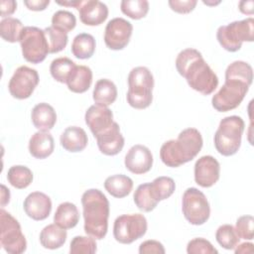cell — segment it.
<instances>
[{
	"label": "cell",
	"instance_id": "obj_23",
	"mask_svg": "<svg viewBox=\"0 0 254 254\" xmlns=\"http://www.w3.org/2000/svg\"><path fill=\"white\" fill-rule=\"evenodd\" d=\"M92 71L86 65H76L66 80L68 89L74 93H83L90 87Z\"/></svg>",
	"mask_w": 254,
	"mask_h": 254
},
{
	"label": "cell",
	"instance_id": "obj_31",
	"mask_svg": "<svg viewBox=\"0 0 254 254\" xmlns=\"http://www.w3.org/2000/svg\"><path fill=\"white\" fill-rule=\"evenodd\" d=\"M23 29L24 27L22 22L19 19L13 17L4 18L0 22L1 38L9 43L20 42Z\"/></svg>",
	"mask_w": 254,
	"mask_h": 254
},
{
	"label": "cell",
	"instance_id": "obj_13",
	"mask_svg": "<svg viewBox=\"0 0 254 254\" xmlns=\"http://www.w3.org/2000/svg\"><path fill=\"white\" fill-rule=\"evenodd\" d=\"M132 24L123 18H114L110 20L104 31L105 45L113 51L123 50L129 43L132 36Z\"/></svg>",
	"mask_w": 254,
	"mask_h": 254
},
{
	"label": "cell",
	"instance_id": "obj_18",
	"mask_svg": "<svg viewBox=\"0 0 254 254\" xmlns=\"http://www.w3.org/2000/svg\"><path fill=\"white\" fill-rule=\"evenodd\" d=\"M26 214L34 220H44L52 211L50 196L41 191H33L27 195L23 204Z\"/></svg>",
	"mask_w": 254,
	"mask_h": 254
},
{
	"label": "cell",
	"instance_id": "obj_43",
	"mask_svg": "<svg viewBox=\"0 0 254 254\" xmlns=\"http://www.w3.org/2000/svg\"><path fill=\"white\" fill-rule=\"evenodd\" d=\"M166 252L163 244L157 240H146L139 246L140 254H164Z\"/></svg>",
	"mask_w": 254,
	"mask_h": 254
},
{
	"label": "cell",
	"instance_id": "obj_32",
	"mask_svg": "<svg viewBox=\"0 0 254 254\" xmlns=\"http://www.w3.org/2000/svg\"><path fill=\"white\" fill-rule=\"evenodd\" d=\"M133 198L136 206L140 210L145 212L152 211L159 203V201L155 199V197L151 192L150 183H146L138 186V188L134 192Z\"/></svg>",
	"mask_w": 254,
	"mask_h": 254
},
{
	"label": "cell",
	"instance_id": "obj_4",
	"mask_svg": "<svg viewBox=\"0 0 254 254\" xmlns=\"http://www.w3.org/2000/svg\"><path fill=\"white\" fill-rule=\"evenodd\" d=\"M154 77L146 66H136L128 74L127 102L135 109H145L153 101Z\"/></svg>",
	"mask_w": 254,
	"mask_h": 254
},
{
	"label": "cell",
	"instance_id": "obj_10",
	"mask_svg": "<svg viewBox=\"0 0 254 254\" xmlns=\"http://www.w3.org/2000/svg\"><path fill=\"white\" fill-rule=\"evenodd\" d=\"M147 219L143 214H122L114 221L113 235L117 242L130 244L143 237L147 232Z\"/></svg>",
	"mask_w": 254,
	"mask_h": 254
},
{
	"label": "cell",
	"instance_id": "obj_37",
	"mask_svg": "<svg viewBox=\"0 0 254 254\" xmlns=\"http://www.w3.org/2000/svg\"><path fill=\"white\" fill-rule=\"evenodd\" d=\"M44 32L46 35L50 54L59 53L66 47L67 41H68V37L66 33L60 31L52 26L45 28Z\"/></svg>",
	"mask_w": 254,
	"mask_h": 254
},
{
	"label": "cell",
	"instance_id": "obj_44",
	"mask_svg": "<svg viewBox=\"0 0 254 254\" xmlns=\"http://www.w3.org/2000/svg\"><path fill=\"white\" fill-rule=\"evenodd\" d=\"M1 7V17L8 18V16L12 15L17 9V2L14 0H1L0 1Z\"/></svg>",
	"mask_w": 254,
	"mask_h": 254
},
{
	"label": "cell",
	"instance_id": "obj_3",
	"mask_svg": "<svg viewBox=\"0 0 254 254\" xmlns=\"http://www.w3.org/2000/svg\"><path fill=\"white\" fill-rule=\"evenodd\" d=\"M81 204L85 233L95 239H103L108 230L110 211L107 197L101 190L90 189L83 192Z\"/></svg>",
	"mask_w": 254,
	"mask_h": 254
},
{
	"label": "cell",
	"instance_id": "obj_46",
	"mask_svg": "<svg viewBox=\"0 0 254 254\" xmlns=\"http://www.w3.org/2000/svg\"><path fill=\"white\" fill-rule=\"evenodd\" d=\"M239 10L241 13L246 14V15H252L253 14V7H254V2L252 0L249 1H240L239 4Z\"/></svg>",
	"mask_w": 254,
	"mask_h": 254
},
{
	"label": "cell",
	"instance_id": "obj_28",
	"mask_svg": "<svg viewBox=\"0 0 254 254\" xmlns=\"http://www.w3.org/2000/svg\"><path fill=\"white\" fill-rule=\"evenodd\" d=\"M95 52V40L92 35L81 33L73 38L71 44L72 55L79 60H87Z\"/></svg>",
	"mask_w": 254,
	"mask_h": 254
},
{
	"label": "cell",
	"instance_id": "obj_12",
	"mask_svg": "<svg viewBox=\"0 0 254 254\" xmlns=\"http://www.w3.org/2000/svg\"><path fill=\"white\" fill-rule=\"evenodd\" d=\"M39 80V73L35 68L21 65L14 71L9 80V92L14 98L26 99L32 95Z\"/></svg>",
	"mask_w": 254,
	"mask_h": 254
},
{
	"label": "cell",
	"instance_id": "obj_17",
	"mask_svg": "<svg viewBox=\"0 0 254 254\" xmlns=\"http://www.w3.org/2000/svg\"><path fill=\"white\" fill-rule=\"evenodd\" d=\"M84 119L94 137L109 128L114 122L112 111L107 106L96 103L86 110Z\"/></svg>",
	"mask_w": 254,
	"mask_h": 254
},
{
	"label": "cell",
	"instance_id": "obj_6",
	"mask_svg": "<svg viewBox=\"0 0 254 254\" xmlns=\"http://www.w3.org/2000/svg\"><path fill=\"white\" fill-rule=\"evenodd\" d=\"M253 35L254 20L252 17L220 26L216 32V38L220 46L231 53L239 51L243 42H253Z\"/></svg>",
	"mask_w": 254,
	"mask_h": 254
},
{
	"label": "cell",
	"instance_id": "obj_42",
	"mask_svg": "<svg viewBox=\"0 0 254 254\" xmlns=\"http://www.w3.org/2000/svg\"><path fill=\"white\" fill-rule=\"evenodd\" d=\"M168 3L173 11L180 14H188L195 8L197 1L196 0H183V1L170 0Z\"/></svg>",
	"mask_w": 254,
	"mask_h": 254
},
{
	"label": "cell",
	"instance_id": "obj_34",
	"mask_svg": "<svg viewBox=\"0 0 254 254\" xmlns=\"http://www.w3.org/2000/svg\"><path fill=\"white\" fill-rule=\"evenodd\" d=\"M150 190L158 201L169 198L176 190L175 181L170 177H158L150 183Z\"/></svg>",
	"mask_w": 254,
	"mask_h": 254
},
{
	"label": "cell",
	"instance_id": "obj_16",
	"mask_svg": "<svg viewBox=\"0 0 254 254\" xmlns=\"http://www.w3.org/2000/svg\"><path fill=\"white\" fill-rule=\"evenodd\" d=\"M99 151L106 156H114L120 153L124 147V137L120 132L117 122L95 136Z\"/></svg>",
	"mask_w": 254,
	"mask_h": 254
},
{
	"label": "cell",
	"instance_id": "obj_41",
	"mask_svg": "<svg viewBox=\"0 0 254 254\" xmlns=\"http://www.w3.org/2000/svg\"><path fill=\"white\" fill-rule=\"evenodd\" d=\"M187 252L189 254H216L218 251L208 240L198 237L191 239L188 243Z\"/></svg>",
	"mask_w": 254,
	"mask_h": 254
},
{
	"label": "cell",
	"instance_id": "obj_20",
	"mask_svg": "<svg viewBox=\"0 0 254 254\" xmlns=\"http://www.w3.org/2000/svg\"><path fill=\"white\" fill-rule=\"evenodd\" d=\"M55 149V141L49 131H38L29 141V152L36 159H46L52 155Z\"/></svg>",
	"mask_w": 254,
	"mask_h": 254
},
{
	"label": "cell",
	"instance_id": "obj_45",
	"mask_svg": "<svg viewBox=\"0 0 254 254\" xmlns=\"http://www.w3.org/2000/svg\"><path fill=\"white\" fill-rule=\"evenodd\" d=\"M24 4L29 10L43 11L49 6L50 0H26Z\"/></svg>",
	"mask_w": 254,
	"mask_h": 254
},
{
	"label": "cell",
	"instance_id": "obj_39",
	"mask_svg": "<svg viewBox=\"0 0 254 254\" xmlns=\"http://www.w3.org/2000/svg\"><path fill=\"white\" fill-rule=\"evenodd\" d=\"M76 18L75 16L66 10H59L52 17V27L68 33L75 28Z\"/></svg>",
	"mask_w": 254,
	"mask_h": 254
},
{
	"label": "cell",
	"instance_id": "obj_49",
	"mask_svg": "<svg viewBox=\"0 0 254 254\" xmlns=\"http://www.w3.org/2000/svg\"><path fill=\"white\" fill-rule=\"evenodd\" d=\"M82 0H74V1H57V4L62 5V6H67V7H73L78 10V8L82 4Z\"/></svg>",
	"mask_w": 254,
	"mask_h": 254
},
{
	"label": "cell",
	"instance_id": "obj_14",
	"mask_svg": "<svg viewBox=\"0 0 254 254\" xmlns=\"http://www.w3.org/2000/svg\"><path fill=\"white\" fill-rule=\"evenodd\" d=\"M220 176L218 161L209 155L200 157L194 164V181L202 188H210L216 184Z\"/></svg>",
	"mask_w": 254,
	"mask_h": 254
},
{
	"label": "cell",
	"instance_id": "obj_8",
	"mask_svg": "<svg viewBox=\"0 0 254 254\" xmlns=\"http://www.w3.org/2000/svg\"><path fill=\"white\" fill-rule=\"evenodd\" d=\"M20 45L23 58L32 64L42 63L50 54L45 32L38 27H24Z\"/></svg>",
	"mask_w": 254,
	"mask_h": 254
},
{
	"label": "cell",
	"instance_id": "obj_40",
	"mask_svg": "<svg viewBox=\"0 0 254 254\" xmlns=\"http://www.w3.org/2000/svg\"><path fill=\"white\" fill-rule=\"evenodd\" d=\"M254 218L252 215H242L236 220L235 230L238 236L245 240H252L254 236Z\"/></svg>",
	"mask_w": 254,
	"mask_h": 254
},
{
	"label": "cell",
	"instance_id": "obj_15",
	"mask_svg": "<svg viewBox=\"0 0 254 254\" xmlns=\"http://www.w3.org/2000/svg\"><path fill=\"white\" fill-rule=\"evenodd\" d=\"M125 167L135 175L148 173L153 166V155L144 145H134L127 152L124 160Z\"/></svg>",
	"mask_w": 254,
	"mask_h": 254
},
{
	"label": "cell",
	"instance_id": "obj_38",
	"mask_svg": "<svg viewBox=\"0 0 254 254\" xmlns=\"http://www.w3.org/2000/svg\"><path fill=\"white\" fill-rule=\"evenodd\" d=\"M97 250L95 239L88 236H75L70 241V254H93Z\"/></svg>",
	"mask_w": 254,
	"mask_h": 254
},
{
	"label": "cell",
	"instance_id": "obj_47",
	"mask_svg": "<svg viewBox=\"0 0 254 254\" xmlns=\"http://www.w3.org/2000/svg\"><path fill=\"white\" fill-rule=\"evenodd\" d=\"M234 252L238 253H252L253 252V244L250 242H244L241 244H237L234 248Z\"/></svg>",
	"mask_w": 254,
	"mask_h": 254
},
{
	"label": "cell",
	"instance_id": "obj_2",
	"mask_svg": "<svg viewBox=\"0 0 254 254\" xmlns=\"http://www.w3.org/2000/svg\"><path fill=\"white\" fill-rule=\"evenodd\" d=\"M203 140L195 128L184 129L178 138L166 141L160 149L162 162L171 168H178L192 159L200 152Z\"/></svg>",
	"mask_w": 254,
	"mask_h": 254
},
{
	"label": "cell",
	"instance_id": "obj_5",
	"mask_svg": "<svg viewBox=\"0 0 254 254\" xmlns=\"http://www.w3.org/2000/svg\"><path fill=\"white\" fill-rule=\"evenodd\" d=\"M244 128L245 123L240 116L231 115L221 119L214 134L216 151L225 157L236 154L241 145Z\"/></svg>",
	"mask_w": 254,
	"mask_h": 254
},
{
	"label": "cell",
	"instance_id": "obj_25",
	"mask_svg": "<svg viewBox=\"0 0 254 254\" xmlns=\"http://www.w3.org/2000/svg\"><path fill=\"white\" fill-rule=\"evenodd\" d=\"M79 220V212L74 203L62 202L54 215V222L64 229L73 228Z\"/></svg>",
	"mask_w": 254,
	"mask_h": 254
},
{
	"label": "cell",
	"instance_id": "obj_7",
	"mask_svg": "<svg viewBox=\"0 0 254 254\" xmlns=\"http://www.w3.org/2000/svg\"><path fill=\"white\" fill-rule=\"evenodd\" d=\"M0 244L9 254H21L26 251L27 241L22 232L21 225L11 213L0 210Z\"/></svg>",
	"mask_w": 254,
	"mask_h": 254
},
{
	"label": "cell",
	"instance_id": "obj_33",
	"mask_svg": "<svg viewBox=\"0 0 254 254\" xmlns=\"http://www.w3.org/2000/svg\"><path fill=\"white\" fill-rule=\"evenodd\" d=\"M76 66L75 63L68 58L61 57L55 59L50 65V72L52 76L59 82L65 83L71 71Z\"/></svg>",
	"mask_w": 254,
	"mask_h": 254
},
{
	"label": "cell",
	"instance_id": "obj_11",
	"mask_svg": "<svg viewBox=\"0 0 254 254\" xmlns=\"http://www.w3.org/2000/svg\"><path fill=\"white\" fill-rule=\"evenodd\" d=\"M249 85L235 79H225L221 88L212 96V107L219 112L235 109L248 92Z\"/></svg>",
	"mask_w": 254,
	"mask_h": 254
},
{
	"label": "cell",
	"instance_id": "obj_48",
	"mask_svg": "<svg viewBox=\"0 0 254 254\" xmlns=\"http://www.w3.org/2000/svg\"><path fill=\"white\" fill-rule=\"evenodd\" d=\"M1 206H5L9 200H10V191L9 190L4 186V185H1Z\"/></svg>",
	"mask_w": 254,
	"mask_h": 254
},
{
	"label": "cell",
	"instance_id": "obj_35",
	"mask_svg": "<svg viewBox=\"0 0 254 254\" xmlns=\"http://www.w3.org/2000/svg\"><path fill=\"white\" fill-rule=\"evenodd\" d=\"M120 9L127 17L139 20L148 14L149 2L147 0H123L120 3Z\"/></svg>",
	"mask_w": 254,
	"mask_h": 254
},
{
	"label": "cell",
	"instance_id": "obj_27",
	"mask_svg": "<svg viewBox=\"0 0 254 254\" xmlns=\"http://www.w3.org/2000/svg\"><path fill=\"white\" fill-rule=\"evenodd\" d=\"M104 188L112 196L122 198L131 192L133 189V181L128 176L122 174L113 175L106 178Z\"/></svg>",
	"mask_w": 254,
	"mask_h": 254
},
{
	"label": "cell",
	"instance_id": "obj_22",
	"mask_svg": "<svg viewBox=\"0 0 254 254\" xmlns=\"http://www.w3.org/2000/svg\"><path fill=\"white\" fill-rule=\"evenodd\" d=\"M31 118L34 126L39 131H50L57 122V113L52 105L41 102L34 106Z\"/></svg>",
	"mask_w": 254,
	"mask_h": 254
},
{
	"label": "cell",
	"instance_id": "obj_29",
	"mask_svg": "<svg viewBox=\"0 0 254 254\" xmlns=\"http://www.w3.org/2000/svg\"><path fill=\"white\" fill-rule=\"evenodd\" d=\"M225 79L239 80L250 86L253 80L252 66L246 62L235 61L226 67Z\"/></svg>",
	"mask_w": 254,
	"mask_h": 254
},
{
	"label": "cell",
	"instance_id": "obj_36",
	"mask_svg": "<svg viewBox=\"0 0 254 254\" xmlns=\"http://www.w3.org/2000/svg\"><path fill=\"white\" fill-rule=\"evenodd\" d=\"M215 239L224 249L232 250L239 243L240 237L238 236L234 226L231 224H223L217 228L215 232Z\"/></svg>",
	"mask_w": 254,
	"mask_h": 254
},
{
	"label": "cell",
	"instance_id": "obj_50",
	"mask_svg": "<svg viewBox=\"0 0 254 254\" xmlns=\"http://www.w3.org/2000/svg\"><path fill=\"white\" fill-rule=\"evenodd\" d=\"M203 2V4H206V5H211V6H213V5H216V4H219L220 2L219 1H217V2H208V1H202Z\"/></svg>",
	"mask_w": 254,
	"mask_h": 254
},
{
	"label": "cell",
	"instance_id": "obj_26",
	"mask_svg": "<svg viewBox=\"0 0 254 254\" xmlns=\"http://www.w3.org/2000/svg\"><path fill=\"white\" fill-rule=\"evenodd\" d=\"M92 97L96 104L109 106L117 98V87L110 79L101 78L95 83Z\"/></svg>",
	"mask_w": 254,
	"mask_h": 254
},
{
	"label": "cell",
	"instance_id": "obj_24",
	"mask_svg": "<svg viewBox=\"0 0 254 254\" xmlns=\"http://www.w3.org/2000/svg\"><path fill=\"white\" fill-rule=\"evenodd\" d=\"M66 229L56 223L45 226L40 233V243L46 249L55 250L62 247L66 241Z\"/></svg>",
	"mask_w": 254,
	"mask_h": 254
},
{
	"label": "cell",
	"instance_id": "obj_21",
	"mask_svg": "<svg viewBox=\"0 0 254 254\" xmlns=\"http://www.w3.org/2000/svg\"><path fill=\"white\" fill-rule=\"evenodd\" d=\"M62 147L71 153L81 152L88 143L85 131L78 126H69L62 133L60 137Z\"/></svg>",
	"mask_w": 254,
	"mask_h": 254
},
{
	"label": "cell",
	"instance_id": "obj_19",
	"mask_svg": "<svg viewBox=\"0 0 254 254\" xmlns=\"http://www.w3.org/2000/svg\"><path fill=\"white\" fill-rule=\"evenodd\" d=\"M79 19L86 26H98L108 17L107 6L98 0H85L78 8Z\"/></svg>",
	"mask_w": 254,
	"mask_h": 254
},
{
	"label": "cell",
	"instance_id": "obj_1",
	"mask_svg": "<svg viewBox=\"0 0 254 254\" xmlns=\"http://www.w3.org/2000/svg\"><path fill=\"white\" fill-rule=\"evenodd\" d=\"M176 67L188 84L203 95L211 94L218 85L217 75L195 49L189 48L180 52L176 59Z\"/></svg>",
	"mask_w": 254,
	"mask_h": 254
},
{
	"label": "cell",
	"instance_id": "obj_9",
	"mask_svg": "<svg viewBox=\"0 0 254 254\" xmlns=\"http://www.w3.org/2000/svg\"><path fill=\"white\" fill-rule=\"evenodd\" d=\"M182 210L185 218L192 225L205 223L210 215V206L206 196L195 188H189L185 190Z\"/></svg>",
	"mask_w": 254,
	"mask_h": 254
},
{
	"label": "cell",
	"instance_id": "obj_30",
	"mask_svg": "<svg viewBox=\"0 0 254 254\" xmlns=\"http://www.w3.org/2000/svg\"><path fill=\"white\" fill-rule=\"evenodd\" d=\"M7 180L12 187L18 190L26 189L33 182V173L26 166H12L8 170Z\"/></svg>",
	"mask_w": 254,
	"mask_h": 254
}]
</instances>
